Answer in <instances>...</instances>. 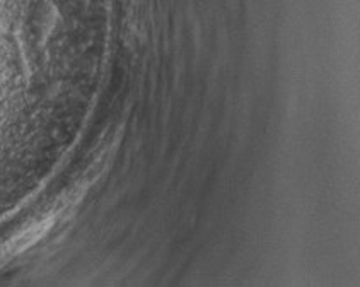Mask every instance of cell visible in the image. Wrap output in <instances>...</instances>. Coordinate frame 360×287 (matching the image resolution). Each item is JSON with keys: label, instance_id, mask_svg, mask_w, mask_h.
<instances>
[{"label": "cell", "instance_id": "obj_1", "mask_svg": "<svg viewBox=\"0 0 360 287\" xmlns=\"http://www.w3.org/2000/svg\"><path fill=\"white\" fill-rule=\"evenodd\" d=\"M53 222H55L53 217L43 219V221L36 222V224L30 226L27 229H24L22 233L18 234V236L11 238L6 245L0 246V262L9 260V258L22 253V251L30 250L31 246H34L39 239L46 236V233L51 229Z\"/></svg>", "mask_w": 360, "mask_h": 287}]
</instances>
